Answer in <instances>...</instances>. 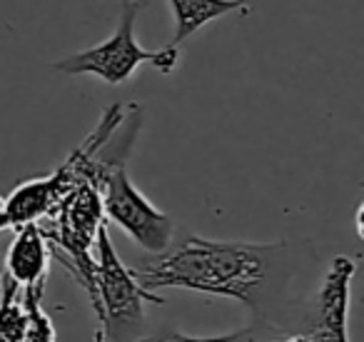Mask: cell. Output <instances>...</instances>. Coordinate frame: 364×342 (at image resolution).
I'll return each instance as SVG.
<instances>
[{
    "label": "cell",
    "instance_id": "6da1fadb",
    "mask_svg": "<svg viewBox=\"0 0 364 342\" xmlns=\"http://www.w3.org/2000/svg\"><path fill=\"white\" fill-rule=\"evenodd\" d=\"M287 245L284 242H240L210 240L188 235L172 240L160 255L142 265L130 267L135 280L147 292L152 290H190L215 297H232L257 310L274 277L282 275Z\"/></svg>",
    "mask_w": 364,
    "mask_h": 342
},
{
    "label": "cell",
    "instance_id": "7a4b0ae2",
    "mask_svg": "<svg viewBox=\"0 0 364 342\" xmlns=\"http://www.w3.org/2000/svg\"><path fill=\"white\" fill-rule=\"evenodd\" d=\"M95 305L102 327V342H137L145 337V302L162 305V297L147 292L135 280L130 267L122 265L107 232V222L95 237Z\"/></svg>",
    "mask_w": 364,
    "mask_h": 342
},
{
    "label": "cell",
    "instance_id": "3957f363",
    "mask_svg": "<svg viewBox=\"0 0 364 342\" xmlns=\"http://www.w3.org/2000/svg\"><path fill=\"white\" fill-rule=\"evenodd\" d=\"M137 0H122V13L117 31L107 41L87 48V51L73 53L53 63V71L65 76H97L107 86H122L127 83L142 63H150L152 68L170 76L180 63V48L167 46L160 51H147L135 41V23L140 16Z\"/></svg>",
    "mask_w": 364,
    "mask_h": 342
},
{
    "label": "cell",
    "instance_id": "277c9868",
    "mask_svg": "<svg viewBox=\"0 0 364 342\" xmlns=\"http://www.w3.org/2000/svg\"><path fill=\"white\" fill-rule=\"evenodd\" d=\"M102 212L122 232L132 237L150 255H160L175 240V222L167 212L157 210L130 180L125 165H112L100 177Z\"/></svg>",
    "mask_w": 364,
    "mask_h": 342
},
{
    "label": "cell",
    "instance_id": "5b68a950",
    "mask_svg": "<svg viewBox=\"0 0 364 342\" xmlns=\"http://www.w3.org/2000/svg\"><path fill=\"white\" fill-rule=\"evenodd\" d=\"M354 272L357 260L347 255H337L324 270L322 282L304 315V335H309L314 342H349L347 317Z\"/></svg>",
    "mask_w": 364,
    "mask_h": 342
},
{
    "label": "cell",
    "instance_id": "8992f818",
    "mask_svg": "<svg viewBox=\"0 0 364 342\" xmlns=\"http://www.w3.org/2000/svg\"><path fill=\"white\" fill-rule=\"evenodd\" d=\"M48 265H50V245L38 222L18 227L3 262V275L26 290V287L46 285Z\"/></svg>",
    "mask_w": 364,
    "mask_h": 342
},
{
    "label": "cell",
    "instance_id": "52a82bcc",
    "mask_svg": "<svg viewBox=\"0 0 364 342\" xmlns=\"http://www.w3.org/2000/svg\"><path fill=\"white\" fill-rule=\"evenodd\" d=\"M172 18H175V36L170 46L180 48L193 33L203 26L228 16V13H247V0H170Z\"/></svg>",
    "mask_w": 364,
    "mask_h": 342
},
{
    "label": "cell",
    "instance_id": "ba28073f",
    "mask_svg": "<svg viewBox=\"0 0 364 342\" xmlns=\"http://www.w3.org/2000/svg\"><path fill=\"white\" fill-rule=\"evenodd\" d=\"M282 335L279 330H274L269 322H255L242 330H235L230 335H213V337H193V335H182V332L167 330L157 332V335H145L137 342H264L267 337Z\"/></svg>",
    "mask_w": 364,
    "mask_h": 342
},
{
    "label": "cell",
    "instance_id": "9c48e42d",
    "mask_svg": "<svg viewBox=\"0 0 364 342\" xmlns=\"http://www.w3.org/2000/svg\"><path fill=\"white\" fill-rule=\"evenodd\" d=\"M43 290H46V285L21 290L23 307L28 312V325L21 342H55V330L50 325V317L43 310Z\"/></svg>",
    "mask_w": 364,
    "mask_h": 342
},
{
    "label": "cell",
    "instance_id": "30bf717a",
    "mask_svg": "<svg viewBox=\"0 0 364 342\" xmlns=\"http://www.w3.org/2000/svg\"><path fill=\"white\" fill-rule=\"evenodd\" d=\"M362 215H364V205L357 207V215H354V222H357V235L364 237V227H362Z\"/></svg>",
    "mask_w": 364,
    "mask_h": 342
},
{
    "label": "cell",
    "instance_id": "8fae6325",
    "mask_svg": "<svg viewBox=\"0 0 364 342\" xmlns=\"http://www.w3.org/2000/svg\"><path fill=\"white\" fill-rule=\"evenodd\" d=\"M282 342H314L309 335H304V332H294V335H289L287 340H282Z\"/></svg>",
    "mask_w": 364,
    "mask_h": 342
},
{
    "label": "cell",
    "instance_id": "7c38bea8",
    "mask_svg": "<svg viewBox=\"0 0 364 342\" xmlns=\"http://www.w3.org/2000/svg\"><path fill=\"white\" fill-rule=\"evenodd\" d=\"M0 230H6L3 227V197H0ZM0 270H3V260H0Z\"/></svg>",
    "mask_w": 364,
    "mask_h": 342
},
{
    "label": "cell",
    "instance_id": "4fadbf2b",
    "mask_svg": "<svg viewBox=\"0 0 364 342\" xmlns=\"http://www.w3.org/2000/svg\"><path fill=\"white\" fill-rule=\"evenodd\" d=\"M264 342H282V335H274V337H267Z\"/></svg>",
    "mask_w": 364,
    "mask_h": 342
},
{
    "label": "cell",
    "instance_id": "5bb4252c",
    "mask_svg": "<svg viewBox=\"0 0 364 342\" xmlns=\"http://www.w3.org/2000/svg\"><path fill=\"white\" fill-rule=\"evenodd\" d=\"M95 342H102V332H100V330L95 332Z\"/></svg>",
    "mask_w": 364,
    "mask_h": 342
},
{
    "label": "cell",
    "instance_id": "9a60e30c",
    "mask_svg": "<svg viewBox=\"0 0 364 342\" xmlns=\"http://www.w3.org/2000/svg\"><path fill=\"white\" fill-rule=\"evenodd\" d=\"M0 290H3V275H0Z\"/></svg>",
    "mask_w": 364,
    "mask_h": 342
}]
</instances>
